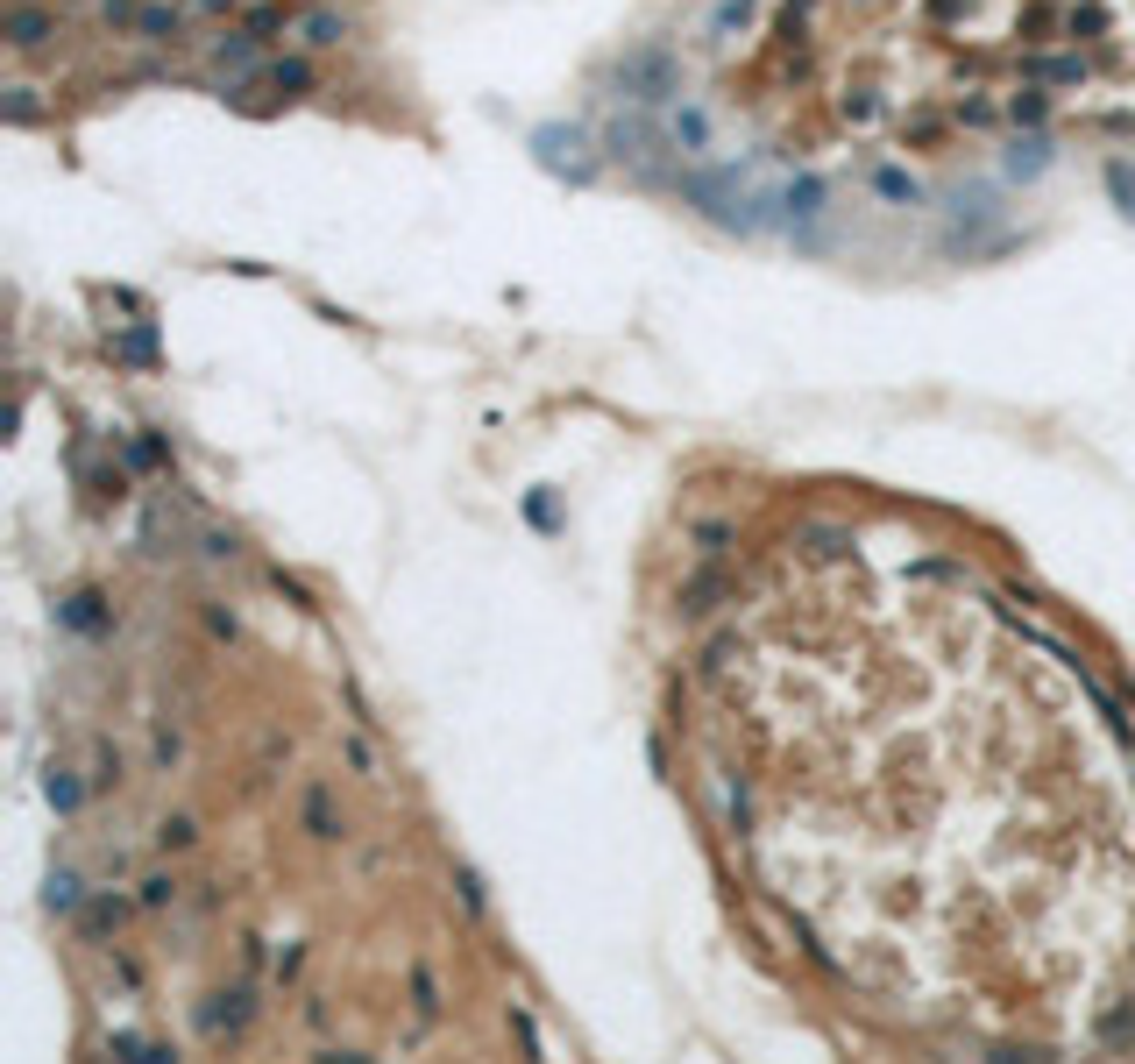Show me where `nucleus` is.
Returning a JSON list of instances; mask_svg holds the SVG:
<instances>
[{"label":"nucleus","mask_w":1135,"mask_h":1064,"mask_svg":"<svg viewBox=\"0 0 1135 1064\" xmlns=\"http://www.w3.org/2000/svg\"><path fill=\"white\" fill-rule=\"evenodd\" d=\"M50 802H57V809H78V781H71V774H50Z\"/></svg>","instance_id":"26"},{"label":"nucleus","mask_w":1135,"mask_h":1064,"mask_svg":"<svg viewBox=\"0 0 1135 1064\" xmlns=\"http://www.w3.org/2000/svg\"><path fill=\"white\" fill-rule=\"evenodd\" d=\"M241 29H249V36H263V43H277L291 22H284V8H277V0H256V8H241Z\"/></svg>","instance_id":"15"},{"label":"nucleus","mask_w":1135,"mask_h":1064,"mask_svg":"<svg viewBox=\"0 0 1135 1064\" xmlns=\"http://www.w3.org/2000/svg\"><path fill=\"white\" fill-rule=\"evenodd\" d=\"M1107 185L1121 192V213H1135V171H1128V163H1114V171H1107Z\"/></svg>","instance_id":"25"},{"label":"nucleus","mask_w":1135,"mask_h":1064,"mask_svg":"<svg viewBox=\"0 0 1135 1064\" xmlns=\"http://www.w3.org/2000/svg\"><path fill=\"white\" fill-rule=\"evenodd\" d=\"M668 135H675V149H682V156H696V163H703V156H717V114H710L696 93H682V100L668 107Z\"/></svg>","instance_id":"6"},{"label":"nucleus","mask_w":1135,"mask_h":1064,"mask_svg":"<svg viewBox=\"0 0 1135 1064\" xmlns=\"http://www.w3.org/2000/svg\"><path fill=\"white\" fill-rule=\"evenodd\" d=\"M0 29H8V43H15V50H43V43L57 36V15H50V8H36V0H8Z\"/></svg>","instance_id":"7"},{"label":"nucleus","mask_w":1135,"mask_h":1064,"mask_svg":"<svg viewBox=\"0 0 1135 1064\" xmlns=\"http://www.w3.org/2000/svg\"><path fill=\"white\" fill-rule=\"evenodd\" d=\"M824 206H831V185H824V178H809V171L788 178V185L774 192V220H781L795 241H809V220H824Z\"/></svg>","instance_id":"5"},{"label":"nucleus","mask_w":1135,"mask_h":1064,"mask_svg":"<svg viewBox=\"0 0 1135 1064\" xmlns=\"http://www.w3.org/2000/svg\"><path fill=\"white\" fill-rule=\"evenodd\" d=\"M241 1022H249V994L234 987V994H213V1008L199 1015V1036H206V1043H220V1036H241Z\"/></svg>","instance_id":"10"},{"label":"nucleus","mask_w":1135,"mask_h":1064,"mask_svg":"<svg viewBox=\"0 0 1135 1064\" xmlns=\"http://www.w3.org/2000/svg\"><path fill=\"white\" fill-rule=\"evenodd\" d=\"M8 121H15V128H29V121H43V107L29 100V86H15V93H8Z\"/></svg>","instance_id":"22"},{"label":"nucleus","mask_w":1135,"mask_h":1064,"mask_svg":"<svg viewBox=\"0 0 1135 1064\" xmlns=\"http://www.w3.org/2000/svg\"><path fill=\"white\" fill-rule=\"evenodd\" d=\"M263 78H270V86H277V93H298V86H305V78H312V71H305L298 57H284V64H270Z\"/></svg>","instance_id":"17"},{"label":"nucleus","mask_w":1135,"mask_h":1064,"mask_svg":"<svg viewBox=\"0 0 1135 1064\" xmlns=\"http://www.w3.org/2000/svg\"><path fill=\"white\" fill-rule=\"evenodd\" d=\"M682 185V199L689 206H703L710 220H724V227H739V234H753V227H767L774 213V192H760V185H746L732 163H724V171H689V178H675Z\"/></svg>","instance_id":"1"},{"label":"nucleus","mask_w":1135,"mask_h":1064,"mask_svg":"<svg viewBox=\"0 0 1135 1064\" xmlns=\"http://www.w3.org/2000/svg\"><path fill=\"white\" fill-rule=\"evenodd\" d=\"M611 86L625 107H675L682 100V57L668 43H639L611 64Z\"/></svg>","instance_id":"2"},{"label":"nucleus","mask_w":1135,"mask_h":1064,"mask_svg":"<svg viewBox=\"0 0 1135 1064\" xmlns=\"http://www.w3.org/2000/svg\"><path fill=\"white\" fill-rule=\"evenodd\" d=\"M341 36H348V22H341L334 8H312V15H298V43H305V50H334Z\"/></svg>","instance_id":"14"},{"label":"nucleus","mask_w":1135,"mask_h":1064,"mask_svg":"<svg viewBox=\"0 0 1135 1064\" xmlns=\"http://www.w3.org/2000/svg\"><path fill=\"white\" fill-rule=\"evenodd\" d=\"M532 156L546 163V171L576 178V185H590V178H597V163H590V135H583V128H560V121H553V128H539V135H532Z\"/></svg>","instance_id":"4"},{"label":"nucleus","mask_w":1135,"mask_h":1064,"mask_svg":"<svg viewBox=\"0 0 1135 1064\" xmlns=\"http://www.w3.org/2000/svg\"><path fill=\"white\" fill-rule=\"evenodd\" d=\"M1008 114H1015V128H1036L1050 107H1043V93H1015V100H1008Z\"/></svg>","instance_id":"19"},{"label":"nucleus","mask_w":1135,"mask_h":1064,"mask_svg":"<svg viewBox=\"0 0 1135 1064\" xmlns=\"http://www.w3.org/2000/svg\"><path fill=\"white\" fill-rule=\"evenodd\" d=\"M185 8H178V0H142V8H135V36L142 43H178L185 36Z\"/></svg>","instance_id":"9"},{"label":"nucleus","mask_w":1135,"mask_h":1064,"mask_svg":"<svg viewBox=\"0 0 1135 1064\" xmlns=\"http://www.w3.org/2000/svg\"><path fill=\"white\" fill-rule=\"evenodd\" d=\"M298 816H305V831H312V838H341V809H334V788H305Z\"/></svg>","instance_id":"13"},{"label":"nucleus","mask_w":1135,"mask_h":1064,"mask_svg":"<svg viewBox=\"0 0 1135 1064\" xmlns=\"http://www.w3.org/2000/svg\"><path fill=\"white\" fill-rule=\"evenodd\" d=\"M50 909L78 916V873H50Z\"/></svg>","instance_id":"18"},{"label":"nucleus","mask_w":1135,"mask_h":1064,"mask_svg":"<svg viewBox=\"0 0 1135 1064\" xmlns=\"http://www.w3.org/2000/svg\"><path fill=\"white\" fill-rule=\"evenodd\" d=\"M78 923H86V930H114V923H121V902H114V894H100V902L78 916Z\"/></svg>","instance_id":"21"},{"label":"nucleus","mask_w":1135,"mask_h":1064,"mask_svg":"<svg viewBox=\"0 0 1135 1064\" xmlns=\"http://www.w3.org/2000/svg\"><path fill=\"white\" fill-rule=\"evenodd\" d=\"M192 8H199V15H234L241 0H192Z\"/></svg>","instance_id":"28"},{"label":"nucleus","mask_w":1135,"mask_h":1064,"mask_svg":"<svg viewBox=\"0 0 1135 1064\" xmlns=\"http://www.w3.org/2000/svg\"><path fill=\"white\" fill-rule=\"evenodd\" d=\"M604 149H611V156H625V163H646V156L675 149L668 114H654V107H625V100H618V121L604 128Z\"/></svg>","instance_id":"3"},{"label":"nucleus","mask_w":1135,"mask_h":1064,"mask_svg":"<svg viewBox=\"0 0 1135 1064\" xmlns=\"http://www.w3.org/2000/svg\"><path fill=\"white\" fill-rule=\"evenodd\" d=\"M171 902H178V880L171 873H149L142 880V909H171Z\"/></svg>","instance_id":"16"},{"label":"nucleus","mask_w":1135,"mask_h":1064,"mask_svg":"<svg viewBox=\"0 0 1135 1064\" xmlns=\"http://www.w3.org/2000/svg\"><path fill=\"white\" fill-rule=\"evenodd\" d=\"M192 838H199V831H192V816H171V824L156 831V845H164V852H185Z\"/></svg>","instance_id":"20"},{"label":"nucleus","mask_w":1135,"mask_h":1064,"mask_svg":"<svg viewBox=\"0 0 1135 1064\" xmlns=\"http://www.w3.org/2000/svg\"><path fill=\"white\" fill-rule=\"evenodd\" d=\"M341 753H348V767H355V774H383V760L369 753V739H341Z\"/></svg>","instance_id":"23"},{"label":"nucleus","mask_w":1135,"mask_h":1064,"mask_svg":"<svg viewBox=\"0 0 1135 1064\" xmlns=\"http://www.w3.org/2000/svg\"><path fill=\"white\" fill-rule=\"evenodd\" d=\"M958 121H972V128H980V121H994V100H965V107H958Z\"/></svg>","instance_id":"27"},{"label":"nucleus","mask_w":1135,"mask_h":1064,"mask_svg":"<svg viewBox=\"0 0 1135 1064\" xmlns=\"http://www.w3.org/2000/svg\"><path fill=\"white\" fill-rule=\"evenodd\" d=\"M873 192L887 206H923V178H909L902 163H873Z\"/></svg>","instance_id":"12"},{"label":"nucleus","mask_w":1135,"mask_h":1064,"mask_svg":"<svg viewBox=\"0 0 1135 1064\" xmlns=\"http://www.w3.org/2000/svg\"><path fill=\"white\" fill-rule=\"evenodd\" d=\"M1001 171H1008V178H1043V171H1050V142H1043V135H1015L1008 156H1001Z\"/></svg>","instance_id":"11"},{"label":"nucleus","mask_w":1135,"mask_h":1064,"mask_svg":"<svg viewBox=\"0 0 1135 1064\" xmlns=\"http://www.w3.org/2000/svg\"><path fill=\"white\" fill-rule=\"evenodd\" d=\"M1043 78H1058V86H1079V78H1086V64L1079 57H1050V64H1036Z\"/></svg>","instance_id":"24"},{"label":"nucleus","mask_w":1135,"mask_h":1064,"mask_svg":"<svg viewBox=\"0 0 1135 1064\" xmlns=\"http://www.w3.org/2000/svg\"><path fill=\"white\" fill-rule=\"evenodd\" d=\"M206 57L227 71V78H241V71H256V57H263V36H249V29H220L213 43H206Z\"/></svg>","instance_id":"8"}]
</instances>
